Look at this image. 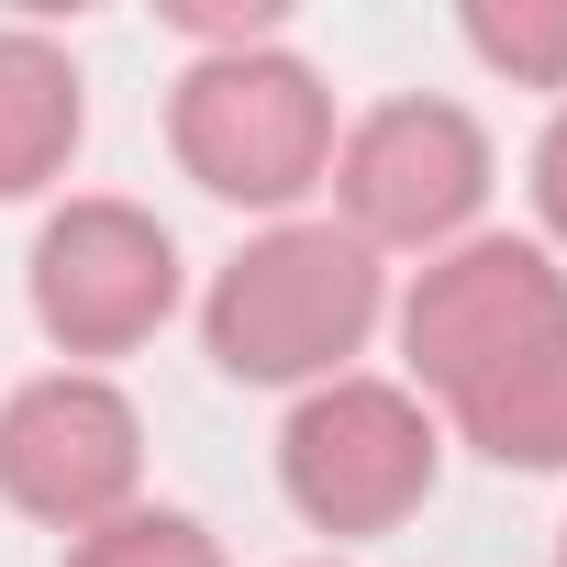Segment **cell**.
I'll use <instances>...</instances> for the list:
<instances>
[{
  "label": "cell",
  "mask_w": 567,
  "mask_h": 567,
  "mask_svg": "<svg viewBox=\"0 0 567 567\" xmlns=\"http://www.w3.org/2000/svg\"><path fill=\"white\" fill-rule=\"evenodd\" d=\"M434 478H445V423L401 379L346 368V379L301 390L290 423H278V489H290V512L312 534H334V545L412 523L434 501Z\"/></svg>",
  "instance_id": "3957f363"
},
{
  "label": "cell",
  "mask_w": 567,
  "mask_h": 567,
  "mask_svg": "<svg viewBox=\"0 0 567 567\" xmlns=\"http://www.w3.org/2000/svg\"><path fill=\"white\" fill-rule=\"evenodd\" d=\"M489 178H501V156H489L478 112L434 101V90H401V101H379V112H357L334 134L323 189H334V223L368 256H445V245L478 234Z\"/></svg>",
  "instance_id": "5b68a950"
},
{
  "label": "cell",
  "mask_w": 567,
  "mask_h": 567,
  "mask_svg": "<svg viewBox=\"0 0 567 567\" xmlns=\"http://www.w3.org/2000/svg\"><path fill=\"white\" fill-rule=\"evenodd\" d=\"M434 423H456V445H478L489 467H523V478H556L567 467V346L478 379L467 401H445Z\"/></svg>",
  "instance_id": "9c48e42d"
},
{
  "label": "cell",
  "mask_w": 567,
  "mask_h": 567,
  "mask_svg": "<svg viewBox=\"0 0 567 567\" xmlns=\"http://www.w3.org/2000/svg\"><path fill=\"white\" fill-rule=\"evenodd\" d=\"M379 323H390V267L346 223H301V212L245 234L200 290V346L245 390H323L368 357Z\"/></svg>",
  "instance_id": "6da1fadb"
},
{
  "label": "cell",
  "mask_w": 567,
  "mask_h": 567,
  "mask_svg": "<svg viewBox=\"0 0 567 567\" xmlns=\"http://www.w3.org/2000/svg\"><path fill=\"white\" fill-rule=\"evenodd\" d=\"M0 501L45 534H90L145 501V412L101 368H45L0 401Z\"/></svg>",
  "instance_id": "52a82bcc"
},
{
  "label": "cell",
  "mask_w": 567,
  "mask_h": 567,
  "mask_svg": "<svg viewBox=\"0 0 567 567\" xmlns=\"http://www.w3.org/2000/svg\"><path fill=\"white\" fill-rule=\"evenodd\" d=\"M390 323H401V368H412L401 390H423L445 412L478 379L567 346V256H545L534 234H467V245L412 267Z\"/></svg>",
  "instance_id": "277c9868"
},
{
  "label": "cell",
  "mask_w": 567,
  "mask_h": 567,
  "mask_svg": "<svg viewBox=\"0 0 567 567\" xmlns=\"http://www.w3.org/2000/svg\"><path fill=\"white\" fill-rule=\"evenodd\" d=\"M534 223H545L534 245H545V256H567V101H556V123L534 134Z\"/></svg>",
  "instance_id": "7c38bea8"
},
{
  "label": "cell",
  "mask_w": 567,
  "mask_h": 567,
  "mask_svg": "<svg viewBox=\"0 0 567 567\" xmlns=\"http://www.w3.org/2000/svg\"><path fill=\"white\" fill-rule=\"evenodd\" d=\"M334 134H346V123H334L323 68L290 56L278 34L212 45V56H189L178 90H167V156H178L212 200H234V212H278V223H290V212L334 178Z\"/></svg>",
  "instance_id": "7a4b0ae2"
},
{
  "label": "cell",
  "mask_w": 567,
  "mask_h": 567,
  "mask_svg": "<svg viewBox=\"0 0 567 567\" xmlns=\"http://www.w3.org/2000/svg\"><path fill=\"white\" fill-rule=\"evenodd\" d=\"M456 34H467V56H478L489 79L567 101V0H467Z\"/></svg>",
  "instance_id": "30bf717a"
},
{
  "label": "cell",
  "mask_w": 567,
  "mask_h": 567,
  "mask_svg": "<svg viewBox=\"0 0 567 567\" xmlns=\"http://www.w3.org/2000/svg\"><path fill=\"white\" fill-rule=\"evenodd\" d=\"M90 134V90H79V56L34 23H0V200H34L68 178Z\"/></svg>",
  "instance_id": "ba28073f"
},
{
  "label": "cell",
  "mask_w": 567,
  "mask_h": 567,
  "mask_svg": "<svg viewBox=\"0 0 567 567\" xmlns=\"http://www.w3.org/2000/svg\"><path fill=\"white\" fill-rule=\"evenodd\" d=\"M178 290H189V278H178V234H167L145 200L90 189V200H56V212L34 223L23 312H34V334H45L68 368H101V357L156 346L167 312H178Z\"/></svg>",
  "instance_id": "8992f818"
},
{
  "label": "cell",
  "mask_w": 567,
  "mask_h": 567,
  "mask_svg": "<svg viewBox=\"0 0 567 567\" xmlns=\"http://www.w3.org/2000/svg\"><path fill=\"white\" fill-rule=\"evenodd\" d=\"M56 567H234L223 556V534L200 523V512H167V501H134V512H112V523H90Z\"/></svg>",
  "instance_id": "8fae6325"
},
{
  "label": "cell",
  "mask_w": 567,
  "mask_h": 567,
  "mask_svg": "<svg viewBox=\"0 0 567 567\" xmlns=\"http://www.w3.org/2000/svg\"><path fill=\"white\" fill-rule=\"evenodd\" d=\"M556 567H567V534H556Z\"/></svg>",
  "instance_id": "5bb4252c"
},
{
  "label": "cell",
  "mask_w": 567,
  "mask_h": 567,
  "mask_svg": "<svg viewBox=\"0 0 567 567\" xmlns=\"http://www.w3.org/2000/svg\"><path fill=\"white\" fill-rule=\"evenodd\" d=\"M301 567H346V556H301Z\"/></svg>",
  "instance_id": "4fadbf2b"
}]
</instances>
